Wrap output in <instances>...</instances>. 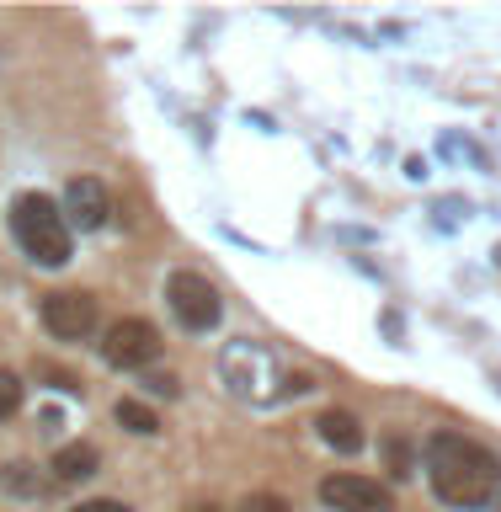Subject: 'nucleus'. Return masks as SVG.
I'll return each instance as SVG.
<instances>
[{
  "instance_id": "f257e3e1",
  "label": "nucleus",
  "mask_w": 501,
  "mask_h": 512,
  "mask_svg": "<svg viewBox=\"0 0 501 512\" xmlns=\"http://www.w3.org/2000/svg\"><path fill=\"white\" fill-rule=\"evenodd\" d=\"M427 480L448 507H486L501 486V459L464 432H432L427 438Z\"/></svg>"
},
{
  "instance_id": "6ab92c4d",
  "label": "nucleus",
  "mask_w": 501,
  "mask_h": 512,
  "mask_svg": "<svg viewBox=\"0 0 501 512\" xmlns=\"http://www.w3.org/2000/svg\"><path fill=\"white\" fill-rule=\"evenodd\" d=\"M187 512H219V507H214V502H192Z\"/></svg>"
},
{
  "instance_id": "39448f33",
  "label": "nucleus",
  "mask_w": 501,
  "mask_h": 512,
  "mask_svg": "<svg viewBox=\"0 0 501 512\" xmlns=\"http://www.w3.org/2000/svg\"><path fill=\"white\" fill-rule=\"evenodd\" d=\"M102 358L112 368H144L160 358V331L150 326L144 315H123L107 326V342H102Z\"/></svg>"
},
{
  "instance_id": "f3484780",
  "label": "nucleus",
  "mask_w": 501,
  "mask_h": 512,
  "mask_svg": "<svg viewBox=\"0 0 501 512\" xmlns=\"http://www.w3.org/2000/svg\"><path fill=\"white\" fill-rule=\"evenodd\" d=\"M144 390H150V395H166V400H176V395H182V384H176V374H150V379H144Z\"/></svg>"
},
{
  "instance_id": "1a4fd4ad",
  "label": "nucleus",
  "mask_w": 501,
  "mask_h": 512,
  "mask_svg": "<svg viewBox=\"0 0 501 512\" xmlns=\"http://www.w3.org/2000/svg\"><path fill=\"white\" fill-rule=\"evenodd\" d=\"M320 438H326L336 454H358L363 448V427H358V416L352 411H320Z\"/></svg>"
},
{
  "instance_id": "0eeeda50",
  "label": "nucleus",
  "mask_w": 501,
  "mask_h": 512,
  "mask_svg": "<svg viewBox=\"0 0 501 512\" xmlns=\"http://www.w3.org/2000/svg\"><path fill=\"white\" fill-rule=\"evenodd\" d=\"M320 502L331 512H395V496L368 475H326L320 480Z\"/></svg>"
},
{
  "instance_id": "f8f14e48",
  "label": "nucleus",
  "mask_w": 501,
  "mask_h": 512,
  "mask_svg": "<svg viewBox=\"0 0 501 512\" xmlns=\"http://www.w3.org/2000/svg\"><path fill=\"white\" fill-rule=\"evenodd\" d=\"M0 480H6V491H11V496H43V491H48V480L32 470V464H22V459L6 464V475H0Z\"/></svg>"
},
{
  "instance_id": "9b49d317",
  "label": "nucleus",
  "mask_w": 501,
  "mask_h": 512,
  "mask_svg": "<svg viewBox=\"0 0 501 512\" xmlns=\"http://www.w3.org/2000/svg\"><path fill=\"white\" fill-rule=\"evenodd\" d=\"M118 427H128V432H139V438H150V432H160V416L144 406V400H118Z\"/></svg>"
},
{
  "instance_id": "a211bd4d",
  "label": "nucleus",
  "mask_w": 501,
  "mask_h": 512,
  "mask_svg": "<svg viewBox=\"0 0 501 512\" xmlns=\"http://www.w3.org/2000/svg\"><path fill=\"white\" fill-rule=\"evenodd\" d=\"M70 512H134L128 502H112V496H96V502H80V507H70Z\"/></svg>"
},
{
  "instance_id": "6e6552de",
  "label": "nucleus",
  "mask_w": 501,
  "mask_h": 512,
  "mask_svg": "<svg viewBox=\"0 0 501 512\" xmlns=\"http://www.w3.org/2000/svg\"><path fill=\"white\" fill-rule=\"evenodd\" d=\"M112 214V198L107 187L96 182V176H75L70 187H64V224H80V230H102Z\"/></svg>"
},
{
  "instance_id": "7ed1b4c3",
  "label": "nucleus",
  "mask_w": 501,
  "mask_h": 512,
  "mask_svg": "<svg viewBox=\"0 0 501 512\" xmlns=\"http://www.w3.org/2000/svg\"><path fill=\"white\" fill-rule=\"evenodd\" d=\"M11 230L16 246H22L38 267H64L70 262V224H64V208L43 192H22L11 203Z\"/></svg>"
},
{
  "instance_id": "4468645a",
  "label": "nucleus",
  "mask_w": 501,
  "mask_h": 512,
  "mask_svg": "<svg viewBox=\"0 0 501 512\" xmlns=\"http://www.w3.org/2000/svg\"><path fill=\"white\" fill-rule=\"evenodd\" d=\"M384 459H390V475H395V480L411 475V448L400 443V438H384Z\"/></svg>"
},
{
  "instance_id": "9d476101",
  "label": "nucleus",
  "mask_w": 501,
  "mask_h": 512,
  "mask_svg": "<svg viewBox=\"0 0 501 512\" xmlns=\"http://www.w3.org/2000/svg\"><path fill=\"white\" fill-rule=\"evenodd\" d=\"M96 464H102V454H96L91 443H64L48 470H54V480H91Z\"/></svg>"
},
{
  "instance_id": "dca6fc26",
  "label": "nucleus",
  "mask_w": 501,
  "mask_h": 512,
  "mask_svg": "<svg viewBox=\"0 0 501 512\" xmlns=\"http://www.w3.org/2000/svg\"><path fill=\"white\" fill-rule=\"evenodd\" d=\"M38 379H54V390L80 395V379H75V374H64V368H54V363H38Z\"/></svg>"
},
{
  "instance_id": "f03ea898",
  "label": "nucleus",
  "mask_w": 501,
  "mask_h": 512,
  "mask_svg": "<svg viewBox=\"0 0 501 512\" xmlns=\"http://www.w3.org/2000/svg\"><path fill=\"white\" fill-rule=\"evenodd\" d=\"M219 374L230 384L235 400H251V406H272L283 395H310L315 379L310 374H288V368L272 358V347L262 342H230L219 358Z\"/></svg>"
},
{
  "instance_id": "ddd939ff",
  "label": "nucleus",
  "mask_w": 501,
  "mask_h": 512,
  "mask_svg": "<svg viewBox=\"0 0 501 512\" xmlns=\"http://www.w3.org/2000/svg\"><path fill=\"white\" fill-rule=\"evenodd\" d=\"M16 411H22V379H16L11 368H0V422Z\"/></svg>"
},
{
  "instance_id": "20e7f679",
  "label": "nucleus",
  "mask_w": 501,
  "mask_h": 512,
  "mask_svg": "<svg viewBox=\"0 0 501 512\" xmlns=\"http://www.w3.org/2000/svg\"><path fill=\"white\" fill-rule=\"evenodd\" d=\"M166 299H171V315L182 320L187 331H214L219 326V288L203 278V272H171L166 283Z\"/></svg>"
},
{
  "instance_id": "2eb2a0df",
  "label": "nucleus",
  "mask_w": 501,
  "mask_h": 512,
  "mask_svg": "<svg viewBox=\"0 0 501 512\" xmlns=\"http://www.w3.org/2000/svg\"><path fill=\"white\" fill-rule=\"evenodd\" d=\"M240 512H288L283 496H272V491H251L246 502H240Z\"/></svg>"
},
{
  "instance_id": "423d86ee",
  "label": "nucleus",
  "mask_w": 501,
  "mask_h": 512,
  "mask_svg": "<svg viewBox=\"0 0 501 512\" xmlns=\"http://www.w3.org/2000/svg\"><path fill=\"white\" fill-rule=\"evenodd\" d=\"M43 326L59 336V342H86L96 331V299L80 294V288H54L43 299Z\"/></svg>"
}]
</instances>
